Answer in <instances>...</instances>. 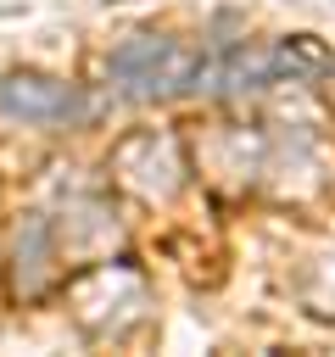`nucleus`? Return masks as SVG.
Wrapping results in <instances>:
<instances>
[{
  "label": "nucleus",
  "instance_id": "obj_1",
  "mask_svg": "<svg viewBox=\"0 0 335 357\" xmlns=\"http://www.w3.org/2000/svg\"><path fill=\"white\" fill-rule=\"evenodd\" d=\"M112 78L123 84V89H134V95H156V89H195L201 84V61L195 56H184L173 39H162V33H134L128 45H117L112 50Z\"/></svg>",
  "mask_w": 335,
  "mask_h": 357
},
{
  "label": "nucleus",
  "instance_id": "obj_2",
  "mask_svg": "<svg viewBox=\"0 0 335 357\" xmlns=\"http://www.w3.org/2000/svg\"><path fill=\"white\" fill-rule=\"evenodd\" d=\"M0 112L6 117H22V123H67L84 112V100L56 84V78H34V73H17L0 84Z\"/></svg>",
  "mask_w": 335,
  "mask_h": 357
}]
</instances>
